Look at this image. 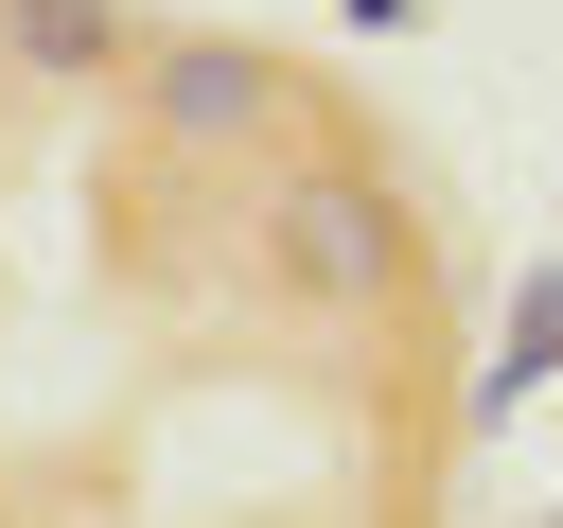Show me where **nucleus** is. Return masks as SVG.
Masks as SVG:
<instances>
[{"instance_id": "f257e3e1", "label": "nucleus", "mask_w": 563, "mask_h": 528, "mask_svg": "<svg viewBox=\"0 0 563 528\" xmlns=\"http://www.w3.org/2000/svg\"><path fill=\"white\" fill-rule=\"evenodd\" d=\"M264 264L299 282V299H405V264H422V229H405V194L387 176H282V211H264Z\"/></svg>"}, {"instance_id": "f03ea898", "label": "nucleus", "mask_w": 563, "mask_h": 528, "mask_svg": "<svg viewBox=\"0 0 563 528\" xmlns=\"http://www.w3.org/2000/svg\"><path fill=\"white\" fill-rule=\"evenodd\" d=\"M141 106H158V141H264L299 106V70L264 35H141Z\"/></svg>"}, {"instance_id": "7ed1b4c3", "label": "nucleus", "mask_w": 563, "mask_h": 528, "mask_svg": "<svg viewBox=\"0 0 563 528\" xmlns=\"http://www.w3.org/2000/svg\"><path fill=\"white\" fill-rule=\"evenodd\" d=\"M0 53H18L35 88H123V70H141V18H123V0H0Z\"/></svg>"}, {"instance_id": "20e7f679", "label": "nucleus", "mask_w": 563, "mask_h": 528, "mask_svg": "<svg viewBox=\"0 0 563 528\" xmlns=\"http://www.w3.org/2000/svg\"><path fill=\"white\" fill-rule=\"evenodd\" d=\"M528 370H563V264L528 282V334H510V370H493V387H528Z\"/></svg>"}]
</instances>
